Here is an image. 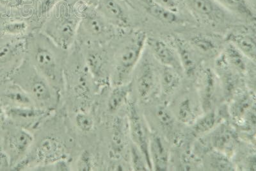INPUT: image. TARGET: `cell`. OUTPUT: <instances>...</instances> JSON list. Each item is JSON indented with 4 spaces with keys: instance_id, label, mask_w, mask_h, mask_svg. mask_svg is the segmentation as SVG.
<instances>
[{
    "instance_id": "6da1fadb",
    "label": "cell",
    "mask_w": 256,
    "mask_h": 171,
    "mask_svg": "<svg viewBox=\"0 0 256 171\" xmlns=\"http://www.w3.org/2000/svg\"><path fill=\"white\" fill-rule=\"evenodd\" d=\"M29 62L60 92L65 86V64L61 50L44 34L33 36L26 44Z\"/></svg>"
},
{
    "instance_id": "7a4b0ae2",
    "label": "cell",
    "mask_w": 256,
    "mask_h": 171,
    "mask_svg": "<svg viewBox=\"0 0 256 171\" xmlns=\"http://www.w3.org/2000/svg\"><path fill=\"white\" fill-rule=\"evenodd\" d=\"M13 81L28 94L38 108L48 112L56 108L60 92L29 62L24 61L16 70Z\"/></svg>"
},
{
    "instance_id": "3957f363",
    "label": "cell",
    "mask_w": 256,
    "mask_h": 171,
    "mask_svg": "<svg viewBox=\"0 0 256 171\" xmlns=\"http://www.w3.org/2000/svg\"><path fill=\"white\" fill-rule=\"evenodd\" d=\"M147 38L144 32L137 31L123 42L114 60L110 77L113 86L131 82L134 70L145 51Z\"/></svg>"
},
{
    "instance_id": "277c9868",
    "label": "cell",
    "mask_w": 256,
    "mask_h": 171,
    "mask_svg": "<svg viewBox=\"0 0 256 171\" xmlns=\"http://www.w3.org/2000/svg\"><path fill=\"white\" fill-rule=\"evenodd\" d=\"M60 12L56 20L48 24L44 34L57 46L66 50L70 48L74 42L81 19L73 16L66 8Z\"/></svg>"
},
{
    "instance_id": "5b68a950",
    "label": "cell",
    "mask_w": 256,
    "mask_h": 171,
    "mask_svg": "<svg viewBox=\"0 0 256 171\" xmlns=\"http://www.w3.org/2000/svg\"><path fill=\"white\" fill-rule=\"evenodd\" d=\"M200 138V148L203 154L208 150H214L232 157L238 144L236 130L226 120Z\"/></svg>"
},
{
    "instance_id": "8992f818",
    "label": "cell",
    "mask_w": 256,
    "mask_h": 171,
    "mask_svg": "<svg viewBox=\"0 0 256 171\" xmlns=\"http://www.w3.org/2000/svg\"><path fill=\"white\" fill-rule=\"evenodd\" d=\"M128 104L127 122L130 138L145 157L150 170H152L148 154L150 131L136 102L129 101Z\"/></svg>"
},
{
    "instance_id": "52a82bcc",
    "label": "cell",
    "mask_w": 256,
    "mask_h": 171,
    "mask_svg": "<svg viewBox=\"0 0 256 171\" xmlns=\"http://www.w3.org/2000/svg\"><path fill=\"white\" fill-rule=\"evenodd\" d=\"M134 74L139 99L150 102L160 91L158 70L150 58L142 57Z\"/></svg>"
},
{
    "instance_id": "ba28073f",
    "label": "cell",
    "mask_w": 256,
    "mask_h": 171,
    "mask_svg": "<svg viewBox=\"0 0 256 171\" xmlns=\"http://www.w3.org/2000/svg\"><path fill=\"white\" fill-rule=\"evenodd\" d=\"M176 120L191 126L203 113L196 90H185L174 100L170 108Z\"/></svg>"
},
{
    "instance_id": "9c48e42d",
    "label": "cell",
    "mask_w": 256,
    "mask_h": 171,
    "mask_svg": "<svg viewBox=\"0 0 256 171\" xmlns=\"http://www.w3.org/2000/svg\"><path fill=\"white\" fill-rule=\"evenodd\" d=\"M33 134L28 129L18 126L6 136V146L12 165L18 167L26 159L33 146Z\"/></svg>"
},
{
    "instance_id": "30bf717a",
    "label": "cell",
    "mask_w": 256,
    "mask_h": 171,
    "mask_svg": "<svg viewBox=\"0 0 256 171\" xmlns=\"http://www.w3.org/2000/svg\"><path fill=\"white\" fill-rule=\"evenodd\" d=\"M218 76L214 70L204 68L200 70L196 92L200 98L203 113L212 110L216 104L220 86Z\"/></svg>"
},
{
    "instance_id": "8fae6325",
    "label": "cell",
    "mask_w": 256,
    "mask_h": 171,
    "mask_svg": "<svg viewBox=\"0 0 256 171\" xmlns=\"http://www.w3.org/2000/svg\"><path fill=\"white\" fill-rule=\"evenodd\" d=\"M185 6L196 18L211 24L228 22L230 14L216 0H182Z\"/></svg>"
},
{
    "instance_id": "7c38bea8",
    "label": "cell",
    "mask_w": 256,
    "mask_h": 171,
    "mask_svg": "<svg viewBox=\"0 0 256 171\" xmlns=\"http://www.w3.org/2000/svg\"><path fill=\"white\" fill-rule=\"evenodd\" d=\"M66 158V150L63 144L54 136H46L33 152L32 160L38 165L48 166L65 160Z\"/></svg>"
},
{
    "instance_id": "4fadbf2b",
    "label": "cell",
    "mask_w": 256,
    "mask_h": 171,
    "mask_svg": "<svg viewBox=\"0 0 256 171\" xmlns=\"http://www.w3.org/2000/svg\"><path fill=\"white\" fill-rule=\"evenodd\" d=\"M146 46H148L150 54L161 66L172 68L182 74L184 72L177 52L172 43L161 38H148Z\"/></svg>"
},
{
    "instance_id": "5bb4252c",
    "label": "cell",
    "mask_w": 256,
    "mask_h": 171,
    "mask_svg": "<svg viewBox=\"0 0 256 171\" xmlns=\"http://www.w3.org/2000/svg\"><path fill=\"white\" fill-rule=\"evenodd\" d=\"M254 111H256V98L252 91L241 88L230 100L228 114L240 125Z\"/></svg>"
},
{
    "instance_id": "9a60e30c",
    "label": "cell",
    "mask_w": 256,
    "mask_h": 171,
    "mask_svg": "<svg viewBox=\"0 0 256 171\" xmlns=\"http://www.w3.org/2000/svg\"><path fill=\"white\" fill-rule=\"evenodd\" d=\"M148 154L152 170H168L170 165V152L168 144L160 134L150 132Z\"/></svg>"
},
{
    "instance_id": "2e32d148",
    "label": "cell",
    "mask_w": 256,
    "mask_h": 171,
    "mask_svg": "<svg viewBox=\"0 0 256 171\" xmlns=\"http://www.w3.org/2000/svg\"><path fill=\"white\" fill-rule=\"evenodd\" d=\"M170 42L177 52L182 72L187 76H193L200 67V54L196 53L188 42L182 38L174 36L171 38Z\"/></svg>"
},
{
    "instance_id": "e0dca14e",
    "label": "cell",
    "mask_w": 256,
    "mask_h": 171,
    "mask_svg": "<svg viewBox=\"0 0 256 171\" xmlns=\"http://www.w3.org/2000/svg\"><path fill=\"white\" fill-rule=\"evenodd\" d=\"M80 24L89 36L96 40H106L111 33L104 16L94 12L91 8L84 9Z\"/></svg>"
},
{
    "instance_id": "ac0fdd59",
    "label": "cell",
    "mask_w": 256,
    "mask_h": 171,
    "mask_svg": "<svg viewBox=\"0 0 256 171\" xmlns=\"http://www.w3.org/2000/svg\"><path fill=\"white\" fill-rule=\"evenodd\" d=\"M228 42L232 43L249 60L255 63L256 43L255 33L248 32H232L227 36Z\"/></svg>"
},
{
    "instance_id": "d6986e66",
    "label": "cell",
    "mask_w": 256,
    "mask_h": 171,
    "mask_svg": "<svg viewBox=\"0 0 256 171\" xmlns=\"http://www.w3.org/2000/svg\"><path fill=\"white\" fill-rule=\"evenodd\" d=\"M98 4L105 19L111 24L120 27L129 26V17L116 0H98Z\"/></svg>"
},
{
    "instance_id": "ffe728a7",
    "label": "cell",
    "mask_w": 256,
    "mask_h": 171,
    "mask_svg": "<svg viewBox=\"0 0 256 171\" xmlns=\"http://www.w3.org/2000/svg\"><path fill=\"white\" fill-rule=\"evenodd\" d=\"M221 54L228 65L237 74L242 76H246L249 74L250 67L249 62L252 61L246 58L232 43L228 42Z\"/></svg>"
},
{
    "instance_id": "44dd1931",
    "label": "cell",
    "mask_w": 256,
    "mask_h": 171,
    "mask_svg": "<svg viewBox=\"0 0 256 171\" xmlns=\"http://www.w3.org/2000/svg\"><path fill=\"white\" fill-rule=\"evenodd\" d=\"M9 113L20 123V126L27 128L34 126L47 116L48 112L33 106H11Z\"/></svg>"
},
{
    "instance_id": "7402d4cb",
    "label": "cell",
    "mask_w": 256,
    "mask_h": 171,
    "mask_svg": "<svg viewBox=\"0 0 256 171\" xmlns=\"http://www.w3.org/2000/svg\"><path fill=\"white\" fill-rule=\"evenodd\" d=\"M158 74L160 92L166 96L174 94L182 84V74L164 66L158 70Z\"/></svg>"
},
{
    "instance_id": "603a6c76",
    "label": "cell",
    "mask_w": 256,
    "mask_h": 171,
    "mask_svg": "<svg viewBox=\"0 0 256 171\" xmlns=\"http://www.w3.org/2000/svg\"><path fill=\"white\" fill-rule=\"evenodd\" d=\"M224 120H225L221 112L212 109L201 114L191 126L194 134L202 136L212 130Z\"/></svg>"
},
{
    "instance_id": "cb8c5ba5",
    "label": "cell",
    "mask_w": 256,
    "mask_h": 171,
    "mask_svg": "<svg viewBox=\"0 0 256 171\" xmlns=\"http://www.w3.org/2000/svg\"><path fill=\"white\" fill-rule=\"evenodd\" d=\"M144 9L154 19L164 24H182V20L180 14L164 8L153 0H141Z\"/></svg>"
},
{
    "instance_id": "d4e9b609",
    "label": "cell",
    "mask_w": 256,
    "mask_h": 171,
    "mask_svg": "<svg viewBox=\"0 0 256 171\" xmlns=\"http://www.w3.org/2000/svg\"><path fill=\"white\" fill-rule=\"evenodd\" d=\"M132 84L129 83L114 86L107 100V109L110 113H116L129 102L130 95L132 90Z\"/></svg>"
},
{
    "instance_id": "484cf974",
    "label": "cell",
    "mask_w": 256,
    "mask_h": 171,
    "mask_svg": "<svg viewBox=\"0 0 256 171\" xmlns=\"http://www.w3.org/2000/svg\"><path fill=\"white\" fill-rule=\"evenodd\" d=\"M228 13L254 22L256 14L246 0H216Z\"/></svg>"
},
{
    "instance_id": "4316f807",
    "label": "cell",
    "mask_w": 256,
    "mask_h": 171,
    "mask_svg": "<svg viewBox=\"0 0 256 171\" xmlns=\"http://www.w3.org/2000/svg\"><path fill=\"white\" fill-rule=\"evenodd\" d=\"M204 156L205 168L210 170H235L234 164L230 157L214 150H208Z\"/></svg>"
},
{
    "instance_id": "83f0119b",
    "label": "cell",
    "mask_w": 256,
    "mask_h": 171,
    "mask_svg": "<svg viewBox=\"0 0 256 171\" xmlns=\"http://www.w3.org/2000/svg\"><path fill=\"white\" fill-rule=\"evenodd\" d=\"M188 43L200 56H216L219 49L216 41L207 36H194L190 38Z\"/></svg>"
},
{
    "instance_id": "f1b7e54d",
    "label": "cell",
    "mask_w": 256,
    "mask_h": 171,
    "mask_svg": "<svg viewBox=\"0 0 256 171\" xmlns=\"http://www.w3.org/2000/svg\"><path fill=\"white\" fill-rule=\"evenodd\" d=\"M124 120L116 118L112 128L111 152L114 157L122 154L125 146V126Z\"/></svg>"
},
{
    "instance_id": "f546056e",
    "label": "cell",
    "mask_w": 256,
    "mask_h": 171,
    "mask_svg": "<svg viewBox=\"0 0 256 171\" xmlns=\"http://www.w3.org/2000/svg\"><path fill=\"white\" fill-rule=\"evenodd\" d=\"M155 114L160 126L164 130L168 132L172 131L176 120L170 108L166 106H160L157 107Z\"/></svg>"
},
{
    "instance_id": "4dcf8cb0",
    "label": "cell",
    "mask_w": 256,
    "mask_h": 171,
    "mask_svg": "<svg viewBox=\"0 0 256 171\" xmlns=\"http://www.w3.org/2000/svg\"><path fill=\"white\" fill-rule=\"evenodd\" d=\"M130 156H131L132 170H150L145 157L138 148L132 143L130 148Z\"/></svg>"
},
{
    "instance_id": "1f68e13d",
    "label": "cell",
    "mask_w": 256,
    "mask_h": 171,
    "mask_svg": "<svg viewBox=\"0 0 256 171\" xmlns=\"http://www.w3.org/2000/svg\"><path fill=\"white\" fill-rule=\"evenodd\" d=\"M75 122L80 130L84 132H90L94 126L93 118L84 112H79L76 114Z\"/></svg>"
},
{
    "instance_id": "d6a6232c",
    "label": "cell",
    "mask_w": 256,
    "mask_h": 171,
    "mask_svg": "<svg viewBox=\"0 0 256 171\" xmlns=\"http://www.w3.org/2000/svg\"><path fill=\"white\" fill-rule=\"evenodd\" d=\"M28 24L24 22H6L4 25V33L10 36H20L26 32Z\"/></svg>"
},
{
    "instance_id": "836d02e7",
    "label": "cell",
    "mask_w": 256,
    "mask_h": 171,
    "mask_svg": "<svg viewBox=\"0 0 256 171\" xmlns=\"http://www.w3.org/2000/svg\"><path fill=\"white\" fill-rule=\"evenodd\" d=\"M24 45L6 44L0 48V60L6 61L14 56L18 52L24 50Z\"/></svg>"
},
{
    "instance_id": "e575fe53",
    "label": "cell",
    "mask_w": 256,
    "mask_h": 171,
    "mask_svg": "<svg viewBox=\"0 0 256 171\" xmlns=\"http://www.w3.org/2000/svg\"><path fill=\"white\" fill-rule=\"evenodd\" d=\"M94 162L92 155L88 152H82L77 162V168L79 170H92Z\"/></svg>"
},
{
    "instance_id": "d590c367",
    "label": "cell",
    "mask_w": 256,
    "mask_h": 171,
    "mask_svg": "<svg viewBox=\"0 0 256 171\" xmlns=\"http://www.w3.org/2000/svg\"><path fill=\"white\" fill-rule=\"evenodd\" d=\"M153 1L168 10L180 14V0H153Z\"/></svg>"
},
{
    "instance_id": "8d00e7d4",
    "label": "cell",
    "mask_w": 256,
    "mask_h": 171,
    "mask_svg": "<svg viewBox=\"0 0 256 171\" xmlns=\"http://www.w3.org/2000/svg\"><path fill=\"white\" fill-rule=\"evenodd\" d=\"M0 4L10 8H19L24 4V0H0Z\"/></svg>"
},
{
    "instance_id": "74e56055",
    "label": "cell",
    "mask_w": 256,
    "mask_h": 171,
    "mask_svg": "<svg viewBox=\"0 0 256 171\" xmlns=\"http://www.w3.org/2000/svg\"><path fill=\"white\" fill-rule=\"evenodd\" d=\"M84 4L90 6H95L98 4V0H82Z\"/></svg>"
}]
</instances>
